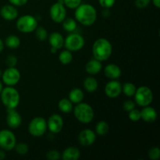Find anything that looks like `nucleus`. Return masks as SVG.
<instances>
[{"label": "nucleus", "mask_w": 160, "mask_h": 160, "mask_svg": "<svg viewBox=\"0 0 160 160\" xmlns=\"http://www.w3.org/2000/svg\"><path fill=\"white\" fill-rule=\"evenodd\" d=\"M75 20L81 25L90 27L95 23L97 20V11L92 5L88 3H81L75 9Z\"/></svg>", "instance_id": "obj_1"}, {"label": "nucleus", "mask_w": 160, "mask_h": 160, "mask_svg": "<svg viewBox=\"0 0 160 160\" xmlns=\"http://www.w3.org/2000/svg\"><path fill=\"white\" fill-rule=\"evenodd\" d=\"M112 45L108 39L101 38L95 41L92 45L93 57L101 62L108 60L112 56Z\"/></svg>", "instance_id": "obj_2"}, {"label": "nucleus", "mask_w": 160, "mask_h": 160, "mask_svg": "<svg viewBox=\"0 0 160 160\" xmlns=\"http://www.w3.org/2000/svg\"><path fill=\"white\" fill-rule=\"evenodd\" d=\"M0 99L6 109H17L20 104V95L14 86H6L0 93Z\"/></svg>", "instance_id": "obj_3"}, {"label": "nucleus", "mask_w": 160, "mask_h": 160, "mask_svg": "<svg viewBox=\"0 0 160 160\" xmlns=\"http://www.w3.org/2000/svg\"><path fill=\"white\" fill-rule=\"evenodd\" d=\"M75 118L81 123L88 124L95 117V112L92 106L86 102H80L76 104L73 109Z\"/></svg>", "instance_id": "obj_4"}, {"label": "nucleus", "mask_w": 160, "mask_h": 160, "mask_svg": "<svg viewBox=\"0 0 160 160\" xmlns=\"http://www.w3.org/2000/svg\"><path fill=\"white\" fill-rule=\"evenodd\" d=\"M16 27L17 30L22 33L34 32L38 27V20L35 17L30 14H25L20 17H17Z\"/></svg>", "instance_id": "obj_5"}, {"label": "nucleus", "mask_w": 160, "mask_h": 160, "mask_svg": "<svg viewBox=\"0 0 160 160\" xmlns=\"http://www.w3.org/2000/svg\"><path fill=\"white\" fill-rule=\"evenodd\" d=\"M134 97L135 103L141 107L150 106L154 98L152 91L147 86H141L137 88Z\"/></svg>", "instance_id": "obj_6"}, {"label": "nucleus", "mask_w": 160, "mask_h": 160, "mask_svg": "<svg viewBox=\"0 0 160 160\" xmlns=\"http://www.w3.org/2000/svg\"><path fill=\"white\" fill-rule=\"evenodd\" d=\"M47 130V120L42 117H34L28 124V132L34 138L42 137L46 133Z\"/></svg>", "instance_id": "obj_7"}, {"label": "nucleus", "mask_w": 160, "mask_h": 160, "mask_svg": "<svg viewBox=\"0 0 160 160\" xmlns=\"http://www.w3.org/2000/svg\"><path fill=\"white\" fill-rule=\"evenodd\" d=\"M85 45V39L81 34L78 33H70L64 38V45L66 49L70 52H78L82 49Z\"/></svg>", "instance_id": "obj_8"}, {"label": "nucleus", "mask_w": 160, "mask_h": 160, "mask_svg": "<svg viewBox=\"0 0 160 160\" xmlns=\"http://www.w3.org/2000/svg\"><path fill=\"white\" fill-rule=\"evenodd\" d=\"M49 15L52 20L56 23H60L67 17V8L64 6L63 0H58L53 3L49 9Z\"/></svg>", "instance_id": "obj_9"}, {"label": "nucleus", "mask_w": 160, "mask_h": 160, "mask_svg": "<svg viewBox=\"0 0 160 160\" xmlns=\"http://www.w3.org/2000/svg\"><path fill=\"white\" fill-rule=\"evenodd\" d=\"M17 144V138L12 131L3 129L0 131V148L4 151H12Z\"/></svg>", "instance_id": "obj_10"}, {"label": "nucleus", "mask_w": 160, "mask_h": 160, "mask_svg": "<svg viewBox=\"0 0 160 160\" xmlns=\"http://www.w3.org/2000/svg\"><path fill=\"white\" fill-rule=\"evenodd\" d=\"M2 81L6 86H15L20 81L21 74L17 67H7L2 74Z\"/></svg>", "instance_id": "obj_11"}, {"label": "nucleus", "mask_w": 160, "mask_h": 160, "mask_svg": "<svg viewBox=\"0 0 160 160\" xmlns=\"http://www.w3.org/2000/svg\"><path fill=\"white\" fill-rule=\"evenodd\" d=\"M63 119L59 114H52L47 120L48 130L53 134H57L62 131L63 128Z\"/></svg>", "instance_id": "obj_12"}, {"label": "nucleus", "mask_w": 160, "mask_h": 160, "mask_svg": "<svg viewBox=\"0 0 160 160\" xmlns=\"http://www.w3.org/2000/svg\"><path fill=\"white\" fill-rule=\"evenodd\" d=\"M122 93V84L117 80H110L105 86V94L109 98H116Z\"/></svg>", "instance_id": "obj_13"}, {"label": "nucleus", "mask_w": 160, "mask_h": 160, "mask_svg": "<svg viewBox=\"0 0 160 160\" xmlns=\"http://www.w3.org/2000/svg\"><path fill=\"white\" fill-rule=\"evenodd\" d=\"M6 123L11 129L20 128L22 123V117L17 109H6Z\"/></svg>", "instance_id": "obj_14"}, {"label": "nucleus", "mask_w": 160, "mask_h": 160, "mask_svg": "<svg viewBox=\"0 0 160 160\" xmlns=\"http://www.w3.org/2000/svg\"><path fill=\"white\" fill-rule=\"evenodd\" d=\"M97 134L91 129H84L80 132L78 135V142L84 147H89L96 141Z\"/></svg>", "instance_id": "obj_15"}, {"label": "nucleus", "mask_w": 160, "mask_h": 160, "mask_svg": "<svg viewBox=\"0 0 160 160\" xmlns=\"http://www.w3.org/2000/svg\"><path fill=\"white\" fill-rule=\"evenodd\" d=\"M0 16L2 18L8 21L14 20L18 17V9L17 6L12 4L5 5L0 9Z\"/></svg>", "instance_id": "obj_16"}, {"label": "nucleus", "mask_w": 160, "mask_h": 160, "mask_svg": "<svg viewBox=\"0 0 160 160\" xmlns=\"http://www.w3.org/2000/svg\"><path fill=\"white\" fill-rule=\"evenodd\" d=\"M142 108L143 109L141 110V120L148 123H154L157 119L158 116L156 109L150 106H147Z\"/></svg>", "instance_id": "obj_17"}, {"label": "nucleus", "mask_w": 160, "mask_h": 160, "mask_svg": "<svg viewBox=\"0 0 160 160\" xmlns=\"http://www.w3.org/2000/svg\"><path fill=\"white\" fill-rule=\"evenodd\" d=\"M104 74L109 80H117L121 76L122 71L118 65L109 63L104 68Z\"/></svg>", "instance_id": "obj_18"}, {"label": "nucleus", "mask_w": 160, "mask_h": 160, "mask_svg": "<svg viewBox=\"0 0 160 160\" xmlns=\"http://www.w3.org/2000/svg\"><path fill=\"white\" fill-rule=\"evenodd\" d=\"M84 69L89 75L93 76V75H96L101 72V70H102V64L101 61L93 58L88 61L87 63L85 64Z\"/></svg>", "instance_id": "obj_19"}, {"label": "nucleus", "mask_w": 160, "mask_h": 160, "mask_svg": "<svg viewBox=\"0 0 160 160\" xmlns=\"http://www.w3.org/2000/svg\"><path fill=\"white\" fill-rule=\"evenodd\" d=\"M48 41L50 46L56 48L57 50L61 49L64 45V38L59 32H52L48 34Z\"/></svg>", "instance_id": "obj_20"}, {"label": "nucleus", "mask_w": 160, "mask_h": 160, "mask_svg": "<svg viewBox=\"0 0 160 160\" xmlns=\"http://www.w3.org/2000/svg\"><path fill=\"white\" fill-rule=\"evenodd\" d=\"M81 157V151L75 146H70L64 149L61 154V158L63 160H78Z\"/></svg>", "instance_id": "obj_21"}, {"label": "nucleus", "mask_w": 160, "mask_h": 160, "mask_svg": "<svg viewBox=\"0 0 160 160\" xmlns=\"http://www.w3.org/2000/svg\"><path fill=\"white\" fill-rule=\"evenodd\" d=\"M83 86H84V90L87 92H88V93H94V92H95L98 90V82L96 80V78L90 75V76L88 77V78H86L84 80Z\"/></svg>", "instance_id": "obj_22"}, {"label": "nucleus", "mask_w": 160, "mask_h": 160, "mask_svg": "<svg viewBox=\"0 0 160 160\" xmlns=\"http://www.w3.org/2000/svg\"><path fill=\"white\" fill-rule=\"evenodd\" d=\"M84 98V93L81 88H73L69 93L68 98L72 102L73 104H78L81 102Z\"/></svg>", "instance_id": "obj_23"}, {"label": "nucleus", "mask_w": 160, "mask_h": 160, "mask_svg": "<svg viewBox=\"0 0 160 160\" xmlns=\"http://www.w3.org/2000/svg\"><path fill=\"white\" fill-rule=\"evenodd\" d=\"M4 44L5 46L10 49H17L20 45V39L18 36L15 34H10L6 38Z\"/></svg>", "instance_id": "obj_24"}, {"label": "nucleus", "mask_w": 160, "mask_h": 160, "mask_svg": "<svg viewBox=\"0 0 160 160\" xmlns=\"http://www.w3.org/2000/svg\"><path fill=\"white\" fill-rule=\"evenodd\" d=\"M58 108L63 113H70L73 112V104L69 98H63L58 102Z\"/></svg>", "instance_id": "obj_25"}, {"label": "nucleus", "mask_w": 160, "mask_h": 160, "mask_svg": "<svg viewBox=\"0 0 160 160\" xmlns=\"http://www.w3.org/2000/svg\"><path fill=\"white\" fill-rule=\"evenodd\" d=\"M62 24L64 31L69 33L73 32L77 29V28H78V22H77V20L75 19L71 18V17H66L63 20V21L62 22Z\"/></svg>", "instance_id": "obj_26"}, {"label": "nucleus", "mask_w": 160, "mask_h": 160, "mask_svg": "<svg viewBox=\"0 0 160 160\" xmlns=\"http://www.w3.org/2000/svg\"><path fill=\"white\" fill-rule=\"evenodd\" d=\"M109 123L104 120L98 122L95 125V132L98 136H105L109 133Z\"/></svg>", "instance_id": "obj_27"}, {"label": "nucleus", "mask_w": 160, "mask_h": 160, "mask_svg": "<svg viewBox=\"0 0 160 160\" xmlns=\"http://www.w3.org/2000/svg\"><path fill=\"white\" fill-rule=\"evenodd\" d=\"M136 90H137V87L134 83L126 82L122 85V92L127 97H134Z\"/></svg>", "instance_id": "obj_28"}, {"label": "nucleus", "mask_w": 160, "mask_h": 160, "mask_svg": "<svg viewBox=\"0 0 160 160\" xmlns=\"http://www.w3.org/2000/svg\"><path fill=\"white\" fill-rule=\"evenodd\" d=\"M73 54L70 50L65 49L61 52L59 55V61L63 65H68L73 60Z\"/></svg>", "instance_id": "obj_29"}, {"label": "nucleus", "mask_w": 160, "mask_h": 160, "mask_svg": "<svg viewBox=\"0 0 160 160\" xmlns=\"http://www.w3.org/2000/svg\"><path fill=\"white\" fill-rule=\"evenodd\" d=\"M34 32H35V38L39 42H45V41L48 39V31H47V30L44 27L38 26Z\"/></svg>", "instance_id": "obj_30"}, {"label": "nucleus", "mask_w": 160, "mask_h": 160, "mask_svg": "<svg viewBox=\"0 0 160 160\" xmlns=\"http://www.w3.org/2000/svg\"><path fill=\"white\" fill-rule=\"evenodd\" d=\"M14 149L20 156H25L29 152V146L28 144L24 143V142H20V143L16 144Z\"/></svg>", "instance_id": "obj_31"}, {"label": "nucleus", "mask_w": 160, "mask_h": 160, "mask_svg": "<svg viewBox=\"0 0 160 160\" xmlns=\"http://www.w3.org/2000/svg\"><path fill=\"white\" fill-rule=\"evenodd\" d=\"M148 158L152 160H158L160 158V149L159 147L155 146L150 148L148 152Z\"/></svg>", "instance_id": "obj_32"}, {"label": "nucleus", "mask_w": 160, "mask_h": 160, "mask_svg": "<svg viewBox=\"0 0 160 160\" xmlns=\"http://www.w3.org/2000/svg\"><path fill=\"white\" fill-rule=\"evenodd\" d=\"M128 118L133 122H138L141 120V111L134 108L131 111L128 112Z\"/></svg>", "instance_id": "obj_33"}, {"label": "nucleus", "mask_w": 160, "mask_h": 160, "mask_svg": "<svg viewBox=\"0 0 160 160\" xmlns=\"http://www.w3.org/2000/svg\"><path fill=\"white\" fill-rule=\"evenodd\" d=\"M63 3L66 8L75 9L82 3V0H63Z\"/></svg>", "instance_id": "obj_34"}, {"label": "nucleus", "mask_w": 160, "mask_h": 160, "mask_svg": "<svg viewBox=\"0 0 160 160\" xmlns=\"http://www.w3.org/2000/svg\"><path fill=\"white\" fill-rule=\"evenodd\" d=\"M46 158L49 160H59L61 158V154L56 149H52L47 152Z\"/></svg>", "instance_id": "obj_35"}, {"label": "nucleus", "mask_w": 160, "mask_h": 160, "mask_svg": "<svg viewBox=\"0 0 160 160\" xmlns=\"http://www.w3.org/2000/svg\"><path fill=\"white\" fill-rule=\"evenodd\" d=\"M17 64V58L14 55H9L6 58V65L7 67H15Z\"/></svg>", "instance_id": "obj_36"}, {"label": "nucleus", "mask_w": 160, "mask_h": 160, "mask_svg": "<svg viewBox=\"0 0 160 160\" xmlns=\"http://www.w3.org/2000/svg\"><path fill=\"white\" fill-rule=\"evenodd\" d=\"M136 106V103L135 102L133 101V100H127V101L124 102V103H123V109H124L126 112H130V111H131L132 109H134V108H135Z\"/></svg>", "instance_id": "obj_37"}, {"label": "nucleus", "mask_w": 160, "mask_h": 160, "mask_svg": "<svg viewBox=\"0 0 160 160\" xmlns=\"http://www.w3.org/2000/svg\"><path fill=\"white\" fill-rule=\"evenodd\" d=\"M98 2L103 9H109L114 6L116 0H98Z\"/></svg>", "instance_id": "obj_38"}, {"label": "nucleus", "mask_w": 160, "mask_h": 160, "mask_svg": "<svg viewBox=\"0 0 160 160\" xmlns=\"http://www.w3.org/2000/svg\"><path fill=\"white\" fill-rule=\"evenodd\" d=\"M151 3V0H134V5L138 9H145Z\"/></svg>", "instance_id": "obj_39"}, {"label": "nucleus", "mask_w": 160, "mask_h": 160, "mask_svg": "<svg viewBox=\"0 0 160 160\" xmlns=\"http://www.w3.org/2000/svg\"><path fill=\"white\" fill-rule=\"evenodd\" d=\"M10 4L13 5V6L19 7V6H23L28 3V0H8Z\"/></svg>", "instance_id": "obj_40"}, {"label": "nucleus", "mask_w": 160, "mask_h": 160, "mask_svg": "<svg viewBox=\"0 0 160 160\" xmlns=\"http://www.w3.org/2000/svg\"><path fill=\"white\" fill-rule=\"evenodd\" d=\"M151 2H152V4L154 5V6H156L157 9L160 8V0H151Z\"/></svg>", "instance_id": "obj_41"}, {"label": "nucleus", "mask_w": 160, "mask_h": 160, "mask_svg": "<svg viewBox=\"0 0 160 160\" xmlns=\"http://www.w3.org/2000/svg\"><path fill=\"white\" fill-rule=\"evenodd\" d=\"M6 152H5V151L3 149H0V160H2L4 159H6Z\"/></svg>", "instance_id": "obj_42"}, {"label": "nucleus", "mask_w": 160, "mask_h": 160, "mask_svg": "<svg viewBox=\"0 0 160 160\" xmlns=\"http://www.w3.org/2000/svg\"><path fill=\"white\" fill-rule=\"evenodd\" d=\"M4 48H5L4 42H3V41L0 38V53H1L3 50H4Z\"/></svg>", "instance_id": "obj_43"}, {"label": "nucleus", "mask_w": 160, "mask_h": 160, "mask_svg": "<svg viewBox=\"0 0 160 160\" xmlns=\"http://www.w3.org/2000/svg\"><path fill=\"white\" fill-rule=\"evenodd\" d=\"M50 50H51V52L52 53H56V52H57V51H58V50L56 49V48H52V47H51V49H50Z\"/></svg>", "instance_id": "obj_44"}, {"label": "nucleus", "mask_w": 160, "mask_h": 160, "mask_svg": "<svg viewBox=\"0 0 160 160\" xmlns=\"http://www.w3.org/2000/svg\"><path fill=\"white\" fill-rule=\"evenodd\" d=\"M3 84H2V82L1 81H0V93H1V92H2V88H3Z\"/></svg>", "instance_id": "obj_45"}, {"label": "nucleus", "mask_w": 160, "mask_h": 160, "mask_svg": "<svg viewBox=\"0 0 160 160\" xmlns=\"http://www.w3.org/2000/svg\"><path fill=\"white\" fill-rule=\"evenodd\" d=\"M2 70H1V69H0V78H1V77H2Z\"/></svg>", "instance_id": "obj_46"}]
</instances>
